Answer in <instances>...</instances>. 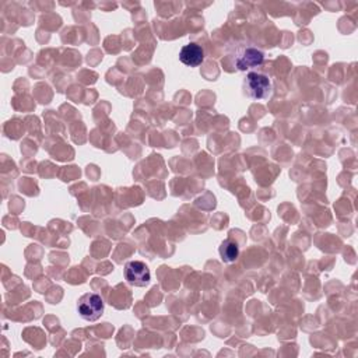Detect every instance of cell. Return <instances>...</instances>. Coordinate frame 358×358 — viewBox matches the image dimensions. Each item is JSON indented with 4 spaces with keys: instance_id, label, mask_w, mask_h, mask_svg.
<instances>
[{
    "instance_id": "1",
    "label": "cell",
    "mask_w": 358,
    "mask_h": 358,
    "mask_svg": "<svg viewBox=\"0 0 358 358\" xmlns=\"http://www.w3.org/2000/svg\"><path fill=\"white\" fill-rule=\"evenodd\" d=\"M230 60L233 66L240 72H246L259 68L265 62V52L252 44L240 42L230 51Z\"/></svg>"
},
{
    "instance_id": "2",
    "label": "cell",
    "mask_w": 358,
    "mask_h": 358,
    "mask_svg": "<svg viewBox=\"0 0 358 358\" xmlns=\"http://www.w3.org/2000/svg\"><path fill=\"white\" fill-rule=\"evenodd\" d=\"M245 92L252 100H268L273 92V84L268 75L260 72H249L245 79Z\"/></svg>"
},
{
    "instance_id": "3",
    "label": "cell",
    "mask_w": 358,
    "mask_h": 358,
    "mask_svg": "<svg viewBox=\"0 0 358 358\" xmlns=\"http://www.w3.org/2000/svg\"><path fill=\"white\" fill-rule=\"evenodd\" d=\"M77 311L80 316L84 320L94 322L97 319H100L104 314V301L99 294H94V292H88L84 294L79 303H77Z\"/></svg>"
},
{
    "instance_id": "4",
    "label": "cell",
    "mask_w": 358,
    "mask_h": 358,
    "mask_svg": "<svg viewBox=\"0 0 358 358\" xmlns=\"http://www.w3.org/2000/svg\"><path fill=\"white\" fill-rule=\"evenodd\" d=\"M125 277L129 284L135 287H146L151 280L150 269L140 260H132L125 266Z\"/></svg>"
},
{
    "instance_id": "5",
    "label": "cell",
    "mask_w": 358,
    "mask_h": 358,
    "mask_svg": "<svg viewBox=\"0 0 358 358\" xmlns=\"http://www.w3.org/2000/svg\"><path fill=\"white\" fill-rule=\"evenodd\" d=\"M179 60L190 68H198L205 60V49L198 44L185 45L179 52Z\"/></svg>"
},
{
    "instance_id": "6",
    "label": "cell",
    "mask_w": 358,
    "mask_h": 358,
    "mask_svg": "<svg viewBox=\"0 0 358 358\" xmlns=\"http://www.w3.org/2000/svg\"><path fill=\"white\" fill-rule=\"evenodd\" d=\"M220 256L227 264H233L238 259L240 256V248L237 245V242H234L233 240H225L222 241V244L220 245Z\"/></svg>"
}]
</instances>
